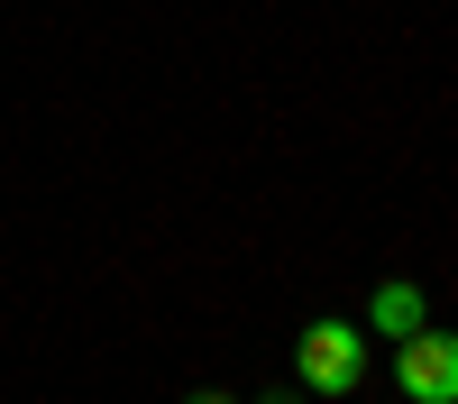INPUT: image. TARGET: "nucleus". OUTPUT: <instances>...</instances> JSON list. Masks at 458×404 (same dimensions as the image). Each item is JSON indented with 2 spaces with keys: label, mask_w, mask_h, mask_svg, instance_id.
I'll use <instances>...</instances> for the list:
<instances>
[{
  "label": "nucleus",
  "mask_w": 458,
  "mask_h": 404,
  "mask_svg": "<svg viewBox=\"0 0 458 404\" xmlns=\"http://www.w3.org/2000/svg\"><path fill=\"white\" fill-rule=\"evenodd\" d=\"M302 386H312V395H349V386H367V331L339 322V313L302 322Z\"/></svg>",
  "instance_id": "obj_1"
},
{
  "label": "nucleus",
  "mask_w": 458,
  "mask_h": 404,
  "mask_svg": "<svg viewBox=\"0 0 458 404\" xmlns=\"http://www.w3.org/2000/svg\"><path fill=\"white\" fill-rule=\"evenodd\" d=\"M394 386L412 404H458V331H412V340H394Z\"/></svg>",
  "instance_id": "obj_2"
},
{
  "label": "nucleus",
  "mask_w": 458,
  "mask_h": 404,
  "mask_svg": "<svg viewBox=\"0 0 458 404\" xmlns=\"http://www.w3.org/2000/svg\"><path fill=\"white\" fill-rule=\"evenodd\" d=\"M422 322H431V304H422V285H412V276H386V285H376L367 331H386V340H412Z\"/></svg>",
  "instance_id": "obj_3"
},
{
  "label": "nucleus",
  "mask_w": 458,
  "mask_h": 404,
  "mask_svg": "<svg viewBox=\"0 0 458 404\" xmlns=\"http://www.w3.org/2000/svg\"><path fill=\"white\" fill-rule=\"evenodd\" d=\"M248 404H302V386H266V395H248Z\"/></svg>",
  "instance_id": "obj_4"
},
{
  "label": "nucleus",
  "mask_w": 458,
  "mask_h": 404,
  "mask_svg": "<svg viewBox=\"0 0 458 404\" xmlns=\"http://www.w3.org/2000/svg\"><path fill=\"white\" fill-rule=\"evenodd\" d=\"M183 404H248V395H220V386H202V395H183Z\"/></svg>",
  "instance_id": "obj_5"
}]
</instances>
